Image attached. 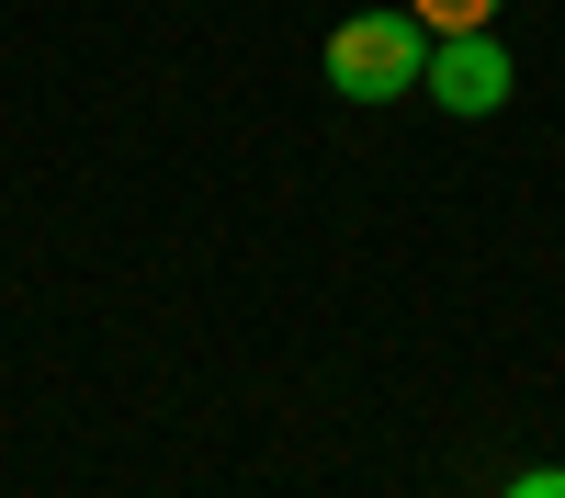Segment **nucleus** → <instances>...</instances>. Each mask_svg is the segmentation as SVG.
Wrapping results in <instances>:
<instances>
[{
  "instance_id": "nucleus-1",
  "label": "nucleus",
  "mask_w": 565,
  "mask_h": 498,
  "mask_svg": "<svg viewBox=\"0 0 565 498\" xmlns=\"http://www.w3.org/2000/svg\"><path fill=\"white\" fill-rule=\"evenodd\" d=\"M430 80V23L418 12H351V23H328V91L340 103H407V91Z\"/></svg>"
},
{
  "instance_id": "nucleus-4",
  "label": "nucleus",
  "mask_w": 565,
  "mask_h": 498,
  "mask_svg": "<svg viewBox=\"0 0 565 498\" xmlns=\"http://www.w3.org/2000/svg\"><path fill=\"white\" fill-rule=\"evenodd\" d=\"M498 498H565V465H532V476H509Z\"/></svg>"
},
{
  "instance_id": "nucleus-3",
  "label": "nucleus",
  "mask_w": 565,
  "mask_h": 498,
  "mask_svg": "<svg viewBox=\"0 0 565 498\" xmlns=\"http://www.w3.org/2000/svg\"><path fill=\"white\" fill-rule=\"evenodd\" d=\"M407 12L430 23V34H487V23L509 12V0H407Z\"/></svg>"
},
{
  "instance_id": "nucleus-2",
  "label": "nucleus",
  "mask_w": 565,
  "mask_h": 498,
  "mask_svg": "<svg viewBox=\"0 0 565 498\" xmlns=\"http://www.w3.org/2000/svg\"><path fill=\"white\" fill-rule=\"evenodd\" d=\"M418 91H430L441 114H498L509 91H521V68H509L498 34H430V80Z\"/></svg>"
}]
</instances>
